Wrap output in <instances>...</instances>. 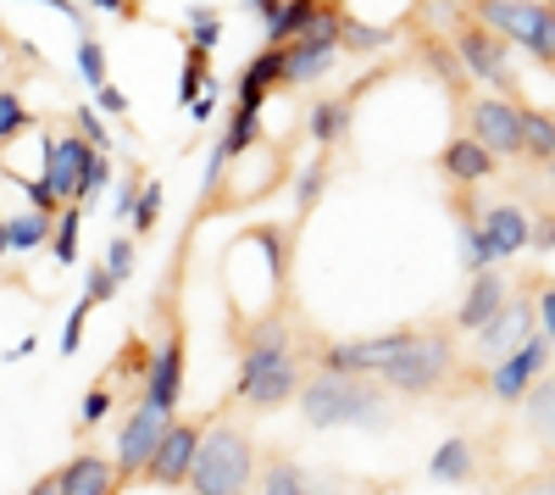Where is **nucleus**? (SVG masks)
Returning <instances> with one entry per match:
<instances>
[{
  "label": "nucleus",
  "mask_w": 555,
  "mask_h": 495,
  "mask_svg": "<svg viewBox=\"0 0 555 495\" xmlns=\"http://www.w3.org/2000/svg\"><path fill=\"white\" fill-rule=\"evenodd\" d=\"M300 351H295V334H289V318L272 312V318L250 323L245 329V345H240V384H234V401L250 412H278L300 395Z\"/></svg>",
  "instance_id": "f257e3e1"
},
{
  "label": "nucleus",
  "mask_w": 555,
  "mask_h": 495,
  "mask_svg": "<svg viewBox=\"0 0 555 495\" xmlns=\"http://www.w3.org/2000/svg\"><path fill=\"white\" fill-rule=\"evenodd\" d=\"M300 418L311 429H366L378 434L395 418V401L378 379H345V373H311L300 384Z\"/></svg>",
  "instance_id": "f03ea898"
},
{
  "label": "nucleus",
  "mask_w": 555,
  "mask_h": 495,
  "mask_svg": "<svg viewBox=\"0 0 555 495\" xmlns=\"http://www.w3.org/2000/svg\"><path fill=\"white\" fill-rule=\"evenodd\" d=\"M190 495H250L256 490V440L240 423H211L190 462Z\"/></svg>",
  "instance_id": "7ed1b4c3"
},
{
  "label": "nucleus",
  "mask_w": 555,
  "mask_h": 495,
  "mask_svg": "<svg viewBox=\"0 0 555 495\" xmlns=\"http://www.w3.org/2000/svg\"><path fill=\"white\" fill-rule=\"evenodd\" d=\"M450 373H455V340H450V329L434 323V329H405V345L389 356V368L378 373V384L389 395L416 401V395H434Z\"/></svg>",
  "instance_id": "20e7f679"
},
{
  "label": "nucleus",
  "mask_w": 555,
  "mask_h": 495,
  "mask_svg": "<svg viewBox=\"0 0 555 495\" xmlns=\"http://www.w3.org/2000/svg\"><path fill=\"white\" fill-rule=\"evenodd\" d=\"M473 12L489 34L517 45L539 67H555V0H473Z\"/></svg>",
  "instance_id": "39448f33"
},
{
  "label": "nucleus",
  "mask_w": 555,
  "mask_h": 495,
  "mask_svg": "<svg viewBox=\"0 0 555 495\" xmlns=\"http://www.w3.org/2000/svg\"><path fill=\"white\" fill-rule=\"evenodd\" d=\"M450 56H455V67L467 73V78L489 84V96L517 101V78H512V56H505V39L489 34L483 23H461V28L450 34Z\"/></svg>",
  "instance_id": "423d86ee"
},
{
  "label": "nucleus",
  "mask_w": 555,
  "mask_h": 495,
  "mask_svg": "<svg viewBox=\"0 0 555 495\" xmlns=\"http://www.w3.org/2000/svg\"><path fill=\"white\" fill-rule=\"evenodd\" d=\"M467 140H478L494 162L500 156H522V101L473 96L467 101Z\"/></svg>",
  "instance_id": "0eeeda50"
},
{
  "label": "nucleus",
  "mask_w": 555,
  "mask_h": 495,
  "mask_svg": "<svg viewBox=\"0 0 555 495\" xmlns=\"http://www.w3.org/2000/svg\"><path fill=\"white\" fill-rule=\"evenodd\" d=\"M533 334H539L533 301H528V295H512V301H505L494 318L473 334V363H478V368H494V363H505L512 351H522Z\"/></svg>",
  "instance_id": "6e6552de"
},
{
  "label": "nucleus",
  "mask_w": 555,
  "mask_h": 495,
  "mask_svg": "<svg viewBox=\"0 0 555 495\" xmlns=\"http://www.w3.org/2000/svg\"><path fill=\"white\" fill-rule=\"evenodd\" d=\"M550 356H555V345H550L544 334H533L522 351H512L505 363H494V368H489V395L500 401V407H522V401H528V390L544 379Z\"/></svg>",
  "instance_id": "1a4fd4ad"
},
{
  "label": "nucleus",
  "mask_w": 555,
  "mask_h": 495,
  "mask_svg": "<svg viewBox=\"0 0 555 495\" xmlns=\"http://www.w3.org/2000/svg\"><path fill=\"white\" fill-rule=\"evenodd\" d=\"M167 423H172V418H162L156 407H145V401L128 412V423H122V434H117V484H128V479L145 473V462L156 457Z\"/></svg>",
  "instance_id": "9d476101"
},
{
  "label": "nucleus",
  "mask_w": 555,
  "mask_h": 495,
  "mask_svg": "<svg viewBox=\"0 0 555 495\" xmlns=\"http://www.w3.org/2000/svg\"><path fill=\"white\" fill-rule=\"evenodd\" d=\"M195 452H201V423L172 418L167 434H162V445H156V457L145 462V473H139V479H145V484H162V490H178L183 479H190Z\"/></svg>",
  "instance_id": "9b49d317"
},
{
  "label": "nucleus",
  "mask_w": 555,
  "mask_h": 495,
  "mask_svg": "<svg viewBox=\"0 0 555 495\" xmlns=\"http://www.w3.org/2000/svg\"><path fill=\"white\" fill-rule=\"evenodd\" d=\"M145 407H156L162 418H178V401H183V329H172L156 356H151V373H145Z\"/></svg>",
  "instance_id": "f8f14e48"
},
{
  "label": "nucleus",
  "mask_w": 555,
  "mask_h": 495,
  "mask_svg": "<svg viewBox=\"0 0 555 495\" xmlns=\"http://www.w3.org/2000/svg\"><path fill=\"white\" fill-rule=\"evenodd\" d=\"M528 223H533V212H528V206H517V201L478 206V234H483V245H489L494 267L528 251Z\"/></svg>",
  "instance_id": "ddd939ff"
},
{
  "label": "nucleus",
  "mask_w": 555,
  "mask_h": 495,
  "mask_svg": "<svg viewBox=\"0 0 555 495\" xmlns=\"http://www.w3.org/2000/svg\"><path fill=\"white\" fill-rule=\"evenodd\" d=\"M505 301H512V284H505V274H500V267H483V274L467 279V295H461V306H455V318H450V323H455V329H467V334H478Z\"/></svg>",
  "instance_id": "4468645a"
},
{
  "label": "nucleus",
  "mask_w": 555,
  "mask_h": 495,
  "mask_svg": "<svg viewBox=\"0 0 555 495\" xmlns=\"http://www.w3.org/2000/svg\"><path fill=\"white\" fill-rule=\"evenodd\" d=\"M439 173L450 178L455 190H478V185H489V178L500 173V162H494L478 140H467V134H455V140L439 151Z\"/></svg>",
  "instance_id": "2eb2a0df"
},
{
  "label": "nucleus",
  "mask_w": 555,
  "mask_h": 495,
  "mask_svg": "<svg viewBox=\"0 0 555 495\" xmlns=\"http://www.w3.org/2000/svg\"><path fill=\"white\" fill-rule=\"evenodd\" d=\"M278 84H284V51H272V45H267L261 56H250V62L240 67V78H234V106H240V112H261Z\"/></svg>",
  "instance_id": "dca6fc26"
},
{
  "label": "nucleus",
  "mask_w": 555,
  "mask_h": 495,
  "mask_svg": "<svg viewBox=\"0 0 555 495\" xmlns=\"http://www.w3.org/2000/svg\"><path fill=\"white\" fill-rule=\"evenodd\" d=\"M256 490L261 495H339V484L306 473L295 457H267V468H256Z\"/></svg>",
  "instance_id": "f3484780"
},
{
  "label": "nucleus",
  "mask_w": 555,
  "mask_h": 495,
  "mask_svg": "<svg viewBox=\"0 0 555 495\" xmlns=\"http://www.w3.org/2000/svg\"><path fill=\"white\" fill-rule=\"evenodd\" d=\"M117 468L95 452H78L67 468H56V495H117Z\"/></svg>",
  "instance_id": "a211bd4d"
},
{
  "label": "nucleus",
  "mask_w": 555,
  "mask_h": 495,
  "mask_svg": "<svg viewBox=\"0 0 555 495\" xmlns=\"http://www.w3.org/2000/svg\"><path fill=\"white\" fill-rule=\"evenodd\" d=\"M428 479L434 484H473L478 479V445L473 434H444L428 457Z\"/></svg>",
  "instance_id": "6ab92c4d"
},
{
  "label": "nucleus",
  "mask_w": 555,
  "mask_h": 495,
  "mask_svg": "<svg viewBox=\"0 0 555 495\" xmlns=\"http://www.w3.org/2000/svg\"><path fill=\"white\" fill-rule=\"evenodd\" d=\"M350 123H356V106H350L345 96H334V101H317V106H311L306 134H311V145L328 156V151H339V145L350 140Z\"/></svg>",
  "instance_id": "aec40b11"
},
{
  "label": "nucleus",
  "mask_w": 555,
  "mask_h": 495,
  "mask_svg": "<svg viewBox=\"0 0 555 495\" xmlns=\"http://www.w3.org/2000/svg\"><path fill=\"white\" fill-rule=\"evenodd\" d=\"M328 178H334V167H328V156H311V162H300L295 167V185H289V195H295V217H306V212H317V201H322V190H328Z\"/></svg>",
  "instance_id": "412c9836"
},
{
  "label": "nucleus",
  "mask_w": 555,
  "mask_h": 495,
  "mask_svg": "<svg viewBox=\"0 0 555 495\" xmlns=\"http://www.w3.org/2000/svg\"><path fill=\"white\" fill-rule=\"evenodd\" d=\"M522 418H528V434H533L539 445H550V452H555V379H539V384L528 390V401H522Z\"/></svg>",
  "instance_id": "4be33fe9"
},
{
  "label": "nucleus",
  "mask_w": 555,
  "mask_h": 495,
  "mask_svg": "<svg viewBox=\"0 0 555 495\" xmlns=\"http://www.w3.org/2000/svg\"><path fill=\"white\" fill-rule=\"evenodd\" d=\"M51 229H56V217L17 212V217H7V251L28 256V251H39V245H51Z\"/></svg>",
  "instance_id": "5701e85b"
},
{
  "label": "nucleus",
  "mask_w": 555,
  "mask_h": 495,
  "mask_svg": "<svg viewBox=\"0 0 555 495\" xmlns=\"http://www.w3.org/2000/svg\"><path fill=\"white\" fill-rule=\"evenodd\" d=\"M311 17H317L311 0H284V7L272 12V23H267V45H272V51H284L289 39H300V34H306V23H311Z\"/></svg>",
  "instance_id": "b1692460"
},
{
  "label": "nucleus",
  "mask_w": 555,
  "mask_h": 495,
  "mask_svg": "<svg viewBox=\"0 0 555 495\" xmlns=\"http://www.w3.org/2000/svg\"><path fill=\"white\" fill-rule=\"evenodd\" d=\"M261 145V112H240L234 106V117H228V134L217 140V151L228 156V162H240L245 151H256Z\"/></svg>",
  "instance_id": "393cba45"
},
{
  "label": "nucleus",
  "mask_w": 555,
  "mask_h": 495,
  "mask_svg": "<svg viewBox=\"0 0 555 495\" xmlns=\"http://www.w3.org/2000/svg\"><path fill=\"white\" fill-rule=\"evenodd\" d=\"M550 151H555V112L522 106V156L550 162Z\"/></svg>",
  "instance_id": "a878e982"
},
{
  "label": "nucleus",
  "mask_w": 555,
  "mask_h": 495,
  "mask_svg": "<svg viewBox=\"0 0 555 495\" xmlns=\"http://www.w3.org/2000/svg\"><path fill=\"white\" fill-rule=\"evenodd\" d=\"M162 212H167V190H162V178H145V185H139V201H133V212H128L133 234H139V240H145V234H156Z\"/></svg>",
  "instance_id": "bb28decb"
},
{
  "label": "nucleus",
  "mask_w": 555,
  "mask_h": 495,
  "mask_svg": "<svg viewBox=\"0 0 555 495\" xmlns=\"http://www.w3.org/2000/svg\"><path fill=\"white\" fill-rule=\"evenodd\" d=\"M78 234H83V206H62L51 229V256L62 267H78Z\"/></svg>",
  "instance_id": "cd10ccee"
},
{
  "label": "nucleus",
  "mask_w": 555,
  "mask_h": 495,
  "mask_svg": "<svg viewBox=\"0 0 555 495\" xmlns=\"http://www.w3.org/2000/svg\"><path fill=\"white\" fill-rule=\"evenodd\" d=\"M183 23H190V45H195L201 56H211L217 45H222V12L206 7V0H195V7L183 12Z\"/></svg>",
  "instance_id": "c85d7f7f"
},
{
  "label": "nucleus",
  "mask_w": 555,
  "mask_h": 495,
  "mask_svg": "<svg viewBox=\"0 0 555 495\" xmlns=\"http://www.w3.org/2000/svg\"><path fill=\"white\" fill-rule=\"evenodd\" d=\"M217 78H211V56H201L195 45L183 51V73H178V106H190L201 89H211Z\"/></svg>",
  "instance_id": "c756f323"
},
{
  "label": "nucleus",
  "mask_w": 555,
  "mask_h": 495,
  "mask_svg": "<svg viewBox=\"0 0 555 495\" xmlns=\"http://www.w3.org/2000/svg\"><path fill=\"white\" fill-rule=\"evenodd\" d=\"M73 62H78V78L89 84V96H95L101 84H112V78H106V51H101V39H95V34H78Z\"/></svg>",
  "instance_id": "7c9ffc66"
},
{
  "label": "nucleus",
  "mask_w": 555,
  "mask_h": 495,
  "mask_svg": "<svg viewBox=\"0 0 555 495\" xmlns=\"http://www.w3.org/2000/svg\"><path fill=\"white\" fill-rule=\"evenodd\" d=\"M112 407H117L112 379H95V384H89V395H83V407H78V429H83V434H89V429H101V423L112 418Z\"/></svg>",
  "instance_id": "2f4dec72"
},
{
  "label": "nucleus",
  "mask_w": 555,
  "mask_h": 495,
  "mask_svg": "<svg viewBox=\"0 0 555 495\" xmlns=\"http://www.w3.org/2000/svg\"><path fill=\"white\" fill-rule=\"evenodd\" d=\"M34 128V112L23 106V96L17 89H0V151H7L17 134H28Z\"/></svg>",
  "instance_id": "473e14b6"
},
{
  "label": "nucleus",
  "mask_w": 555,
  "mask_h": 495,
  "mask_svg": "<svg viewBox=\"0 0 555 495\" xmlns=\"http://www.w3.org/2000/svg\"><path fill=\"white\" fill-rule=\"evenodd\" d=\"M112 173H117V167H112V156H101V151L89 156V167H83V178H78V195H73V206H83V212L95 206V201H101V190L112 185Z\"/></svg>",
  "instance_id": "72a5a7b5"
},
{
  "label": "nucleus",
  "mask_w": 555,
  "mask_h": 495,
  "mask_svg": "<svg viewBox=\"0 0 555 495\" xmlns=\"http://www.w3.org/2000/svg\"><path fill=\"white\" fill-rule=\"evenodd\" d=\"M101 267L112 274V284L122 290V284L133 279V267H139V245H133V234H112V240H106V262H101Z\"/></svg>",
  "instance_id": "f704fd0d"
},
{
  "label": "nucleus",
  "mask_w": 555,
  "mask_h": 495,
  "mask_svg": "<svg viewBox=\"0 0 555 495\" xmlns=\"http://www.w3.org/2000/svg\"><path fill=\"white\" fill-rule=\"evenodd\" d=\"M395 34L389 28H373V23H339V51H389Z\"/></svg>",
  "instance_id": "c9c22d12"
},
{
  "label": "nucleus",
  "mask_w": 555,
  "mask_h": 495,
  "mask_svg": "<svg viewBox=\"0 0 555 495\" xmlns=\"http://www.w3.org/2000/svg\"><path fill=\"white\" fill-rule=\"evenodd\" d=\"M73 123H78L73 134H78V140H83L89 151H101V156H112V123H106V117H101L95 106H89V101H83V106L73 112Z\"/></svg>",
  "instance_id": "e433bc0d"
},
{
  "label": "nucleus",
  "mask_w": 555,
  "mask_h": 495,
  "mask_svg": "<svg viewBox=\"0 0 555 495\" xmlns=\"http://www.w3.org/2000/svg\"><path fill=\"white\" fill-rule=\"evenodd\" d=\"M139 185H145V173L139 167H122L117 173V190H112V223H128V212H133V201H139Z\"/></svg>",
  "instance_id": "4c0bfd02"
},
{
  "label": "nucleus",
  "mask_w": 555,
  "mask_h": 495,
  "mask_svg": "<svg viewBox=\"0 0 555 495\" xmlns=\"http://www.w3.org/2000/svg\"><path fill=\"white\" fill-rule=\"evenodd\" d=\"M89 318H95V306H89L83 295L73 301V312H67V323H62V356H78V345H83V329H89Z\"/></svg>",
  "instance_id": "58836bf2"
},
{
  "label": "nucleus",
  "mask_w": 555,
  "mask_h": 495,
  "mask_svg": "<svg viewBox=\"0 0 555 495\" xmlns=\"http://www.w3.org/2000/svg\"><path fill=\"white\" fill-rule=\"evenodd\" d=\"M0 173H7V178H12V185H17V190H23V195L34 201V212H44V217H56V212H62V201H56L51 190H44V185H39V178H23L17 167H0Z\"/></svg>",
  "instance_id": "ea45409f"
},
{
  "label": "nucleus",
  "mask_w": 555,
  "mask_h": 495,
  "mask_svg": "<svg viewBox=\"0 0 555 495\" xmlns=\"http://www.w3.org/2000/svg\"><path fill=\"white\" fill-rule=\"evenodd\" d=\"M423 51H428V62H434V73L444 78V84H461L467 73L455 67V56H450V45H439V39H423Z\"/></svg>",
  "instance_id": "a19ab883"
},
{
  "label": "nucleus",
  "mask_w": 555,
  "mask_h": 495,
  "mask_svg": "<svg viewBox=\"0 0 555 495\" xmlns=\"http://www.w3.org/2000/svg\"><path fill=\"white\" fill-rule=\"evenodd\" d=\"M112 295H117V284H112L106 267L95 262V267H89V279H83V301H89V306H106Z\"/></svg>",
  "instance_id": "79ce46f5"
},
{
  "label": "nucleus",
  "mask_w": 555,
  "mask_h": 495,
  "mask_svg": "<svg viewBox=\"0 0 555 495\" xmlns=\"http://www.w3.org/2000/svg\"><path fill=\"white\" fill-rule=\"evenodd\" d=\"M528 251H539V256L555 251V212H539V217L528 223Z\"/></svg>",
  "instance_id": "37998d69"
},
{
  "label": "nucleus",
  "mask_w": 555,
  "mask_h": 495,
  "mask_svg": "<svg viewBox=\"0 0 555 495\" xmlns=\"http://www.w3.org/2000/svg\"><path fill=\"white\" fill-rule=\"evenodd\" d=\"M89 106H95L101 117H128V96H122L117 84H101L95 96H89Z\"/></svg>",
  "instance_id": "c03bdc74"
},
{
  "label": "nucleus",
  "mask_w": 555,
  "mask_h": 495,
  "mask_svg": "<svg viewBox=\"0 0 555 495\" xmlns=\"http://www.w3.org/2000/svg\"><path fill=\"white\" fill-rule=\"evenodd\" d=\"M533 318H539V334L555 345V279L539 290V301H533Z\"/></svg>",
  "instance_id": "a18cd8bd"
},
{
  "label": "nucleus",
  "mask_w": 555,
  "mask_h": 495,
  "mask_svg": "<svg viewBox=\"0 0 555 495\" xmlns=\"http://www.w3.org/2000/svg\"><path fill=\"white\" fill-rule=\"evenodd\" d=\"M39 7H51V12H62L78 34H89V17H83V7H78V0H39Z\"/></svg>",
  "instance_id": "49530a36"
},
{
  "label": "nucleus",
  "mask_w": 555,
  "mask_h": 495,
  "mask_svg": "<svg viewBox=\"0 0 555 495\" xmlns=\"http://www.w3.org/2000/svg\"><path fill=\"white\" fill-rule=\"evenodd\" d=\"M211 112H217V84L201 89V96L190 101V117H195V123H211Z\"/></svg>",
  "instance_id": "de8ad7c7"
},
{
  "label": "nucleus",
  "mask_w": 555,
  "mask_h": 495,
  "mask_svg": "<svg viewBox=\"0 0 555 495\" xmlns=\"http://www.w3.org/2000/svg\"><path fill=\"white\" fill-rule=\"evenodd\" d=\"M95 12H112V17H139V0H89Z\"/></svg>",
  "instance_id": "09e8293b"
},
{
  "label": "nucleus",
  "mask_w": 555,
  "mask_h": 495,
  "mask_svg": "<svg viewBox=\"0 0 555 495\" xmlns=\"http://www.w3.org/2000/svg\"><path fill=\"white\" fill-rule=\"evenodd\" d=\"M512 495H555V473H539V479H522Z\"/></svg>",
  "instance_id": "8fccbe9b"
},
{
  "label": "nucleus",
  "mask_w": 555,
  "mask_h": 495,
  "mask_svg": "<svg viewBox=\"0 0 555 495\" xmlns=\"http://www.w3.org/2000/svg\"><path fill=\"white\" fill-rule=\"evenodd\" d=\"M34 345H39V340H34V334H23L17 345H7V363H28V356H34Z\"/></svg>",
  "instance_id": "3c124183"
},
{
  "label": "nucleus",
  "mask_w": 555,
  "mask_h": 495,
  "mask_svg": "<svg viewBox=\"0 0 555 495\" xmlns=\"http://www.w3.org/2000/svg\"><path fill=\"white\" fill-rule=\"evenodd\" d=\"M245 7H250V12L261 17V28H267V23H272V12H278V7H284V0H245Z\"/></svg>",
  "instance_id": "603ef678"
},
{
  "label": "nucleus",
  "mask_w": 555,
  "mask_h": 495,
  "mask_svg": "<svg viewBox=\"0 0 555 495\" xmlns=\"http://www.w3.org/2000/svg\"><path fill=\"white\" fill-rule=\"evenodd\" d=\"M28 495H56V473H44V479H34V484H28Z\"/></svg>",
  "instance_id": "864d4df0"
},
{
  "label": "nucleus",
  "mask_w": 555,
  "mask_h": 495,
  "mask_svg": "<svg viewBox=\"0 0 555 495\" xmlns=\"http://www.w3.org/2000/svg\"><path fill=\"white\" fill-rule=\"evenodd\" d=\"M12 251H7V217H0V262H7Z\"/></svg>",
  "instance_id": "5fc2aeb1"
},
{
  "label": "nucleus",
  "mask_w": 555,
  "mask_h": 495,
  "mask_svg": "<svg viewBox=\"0 0 555 495\" xmlns=\"http://www.w3.org/2000/svg\"><path fill=\"white\" fill-rule=\"evenodd\" d=\"M544 173H550V190H555V151H550V162H544Z\"/></svg>",
  "instance_id": "6e6d98bb"
}]
</instances>
